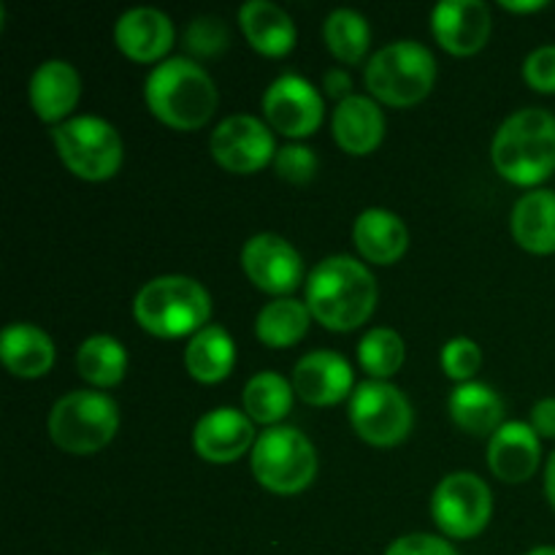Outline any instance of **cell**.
<instances>
[{
    "label": "cell",
    "instance_id": "6da1fadb",
    "mask_svg": "<svg viewBox=\"0 0 555 555\" xmlns=\"http://www.w3.org/2000/svg\"><path fill=\"white\" fill-rule=\"evenodd\" d=\"M307 307L312 320L336 334L366 323L377 307V282L361 260L350 255L325 258L307 276Z\"/></svg>",
    "mask_w": 555,
    "mask_h": 555
},
{
    "label": "cell",
    "instance_id": "7a4b0ae2",
    "mask_svg": "<svg viewBox=\"0 0 555 555\" xmlns=\"http://www.w3.org/2000/svg\"><path fill=\"white\" fill-rule=\"evenodd\" d=\"M146 108L173 130H198L215 117L217 85L195 60L168 57L152 68L144 85Z\"/></svg>",
    "mask_w": 555,
    "mask_h": 555
},
{
    "label": "cell",
    "instance_id": "3957f363",
    "mask_svg": "<svg viewBox=\"0 0 555 555\" xmlns=\"http://www.w3.org/2000/svg\"><path fill=\"white\" fill-rule=\"evenodd\" d=\"M493 168L518 188H537L555 173V117L545 108L509 114L491 144Z\"/></svg>",
    "mask_w": 555,
    "mask_h": 555
},
{
    "label": "cell",
    "instance_id": "277c9868",
    "mask_svg": "<svg viewBox=\"0 0 555 555\" xmlns=\"http://www.w3.org/2000/svg\"><path fill=\"white\" fill-rule=\"evenodd\" d=\"M135 323L157 339H193L209 325L211 296L201 282L182 274L155 276L133 301Z\"/></svg>",
    "mask_w": 555,
    "mask_h": 555
},
{
    "label": "cell",
    "instance_id": "5b68a950",
    "mask_svg": "<svg viewBox=\"0 0 555 555\" xmlns=\"http://www.w3.org/2000/svg\"><path fill=\"white\" fill-rule=\"evenodd\" d=\"M374 101L393 108L426 101L437 81V60L417 41H396L372 54L363 74Z\"/></svg>",
    "mask_w": 555,
    "mask_h": 555
},
{
    "label": "cell",
    "instance_id": "8992f818",
    "mask_svg": "<svg viewBox=\"0 0 555 555\" xmlns=\"http://www.w3.org/2000/svg\"><path fill=\"white\" fill-rule=\"evenodd\" d=\"M117 404L98 390H74L49 412V437L70 455L101 453L117 437Z\"/></svg>",
    "mask_w": 555,
    "mask_h": 555
},
{
    "label": "cell",
    "instance_id": "52a82bcc",
    "mask_svg": "<svg viewBox=\"0 0 555 555\" xmlns=\"http://www.w3.org/2000/svg\"><path fill=\"white\" fill-rule=\"evenodd\" d=\"M52 141L63 166L85 182H106L122 168V135L103 117L65 119L52 130Z\"/></svg>",
    "mask_w": 555,
    "mask_h": 555
},
{
    "label": "cell",
    "instance_id": "ba28073f",
    "mask_svg": "<svg viewBox=\"0 0 555 555\" xmlns=\"http://www.w3.org/2000/svg\"><path fill=\"white\" fill-rule=\"evenodd\" d=\"M253 475L266 491L296 496L307 491L318 475L314 444L293 426L269 428L253 448Z\"/></svg>",
    "mask_w": 555,
    "mask_h": 555
},
{
    "label": "cell",
    "instance_id": "9c48e42d",
    "mask_svg": "<svg viewBox=\"0 0 555 555\" xmlns=\"http://www.w3.org/2000/svg\"><path fill=\"white\" fill-rule=\"evenodd\" d=\"M350 423L363 442L374 448L401 444L412 431V404L396 385L366 379L350 396Z\"/></svg>",
    "mask_w": 555,
    "mask_h": 555
},
{
    "label": "cell",
    "instance_id": "30bf717a",
    "mask_svg": "<svg viewBox=\"0 0 555 555\" xmlns=\"http://www.w3.org/2000/svg\"><path fill=\"white\" fill-rule=\"evenodd\" d=\"M431 515L439 531L450 540H472L491 524L493 496L482 477L455 472L442 477L431 496Z\"/></svg>",
    "mask_w": 555,
    "mask_h": 555
},
{
    "label": "cell",
    "instance_id": "8fae6325",
    "mask_svg": "<svg viewBox=\"0 0 555 555\" xmlns=\"http://www.w3.org/2000/svg\"><path fill=\"white\" fill-rule=\"evenodd\" d=\"M209 152L225 171L255 173L274 163L280 150L269 125L253 114H233L211 130Z\"/></svg>",
    "mask_w": 555,
    "mask_h": 555
},
{
    "label": "cell",
    "instance_id": "7c38bea8",
    "mask_svg": "<svg viewBox=\"0 0 555 555\" xmlns=\"http://www.w3.org/2000/svg\"><path fill=\"white\" fill-rule=\"evenodd\" d=\"M263 114L276 133L287 139H307L323 125V95L304 76L282 74L266 90Z\"/></svg>",
    "mask_w": 555,
    "mask_h": 555
},
{
    "label": "cell",
    "instance_id": "4fadbf2b",
    "mask_svg": "<svg viewBox=\"0 0 555 555\" xmlns=\"http://www.w3.org/2000/svg\"><path fill=\"white\" fill-rule=\"evenodd\" d=\"M244 274L258 291L287 298L304 282V260L287 238L276 233H258L242 249Z\"/></svg>",
    "mask_w": 555,
    "mask_h": 555
},
{
    "label": "cell",
    "instance_id": "5bb4252c",
    "mask_svg": "<svg viewBox=\"0 0 555 555\" xmlns=\"http://www.w3.org/2000/svg\"><path fill=\"white\" fill-rule=\"evenodd\" d=\"M493 30L491 9L482 0H444L431 11V33L444 52L472 57Z\"/></svg>",
    "mask_w": 555,
    "mask_h": 555
},
{
    "label": "cell",
    "instance_id": "9a60e30c",
    "mask_svg": "<svg viewBox=\"0 0 555 555\" xmlns=\"http://www.w3.org/2000/svg\"><path fill=\"white\" fill-rule=\"evenodd\" d=\"M255 423L247 412L217 406L206 412L193 428V448L209 464H233L255 448Z\"/></svg>",
    "mask_w": 555,
    "mask_h": 555
},
{
    "label": "cell",
    "instance_id": "2e32d148",
    "mask_svg": "<svg viewBox=\"0 0 555 555\" xmlns=\"http://www.w3.org/2000/svg\"><path fill=\"white\" fill-rule=\"evenodd\" d=\"M352 369L347 358L339 352L318 350L304 356L293 369V390L298 399L312 406H334L341 404L347 396H352Z\"/></svg>",
    "mask_w": 555,
    "mask_h": 555
},
{
    "label": "cell",
    "instance_id": "e0dca14e",
    "mask_svg": "<svg viewBox=\"0 0 555 555\" xmlns=\"http://www.w3.org/2000/svg\"><path fill=\"white\" fill-rule=\"evenodd\" d=\"M542 461V439L531 423H504L488 444V466L502 482H526L537 475Z\"/></svg>",
    "mask_w": 555,
    "mask_h": 555
},
{
    "label": "cell",
    "instance_id": "ac0fdd59",
    "mask_svg": "<svg viewBox=\"0 0 555 555\" xmlns=\"http://www.w3.org/2000/svg\"><path fill=\"white\" fill-rule=\"evenodd\" d=\"M114 41L133 63H157L173 47V22L157 9H130L114 25Z\"/></svg>",
    "mask_w": 555,
    "mask_h": 555
},
{
    "label": "cell",
    "instance_id": "d6986e66",
    "mask_svg": "<svg viewBox=\"0 0 555 555\" xmlns=\"http://www.w3.org/2000/svg\"><path fill=\"white\" fill-rule=\"evenodd\" d=\"M81 98V79L65 60H47L30 79V106L41 122L63 125Z\"/></svg>",
    "mask_w": 555,
    "mask_h": 555
},
{
    "label": "cell",
    "instance_id": "ffe728a7",
    "mask_svg": "<svg viewBox=\"0 0 555 555\" xmlns=\"http://www.w3.org/2000/svg\"><path fill=\"white\" fill-rule=\"evenodd\" d=\"M334 139L347 155H372L385 139V114L374 98L350 95L347 101L336 103L334 119Z\"/></svg>",
    "mask_w": 555,
    "mask_h": 555
},
{
    "label": "cell",
    "instance_id": "44dd1931",
    "mask_svg": "<svg viewBox=\"0 0 555 555\" xmlns=\"http://www.w3.org/2000/svg\"><path fill=\"white\" fill-rule=\"evenodd\" d=\"M238 25L244 38L255 52L263 57H285L296 47V22L291 20L285 9H280L271 0H249L238 9Z\"/></svg>",
    "mask_w": 555,
    "mask_h": 555
},
{
    "label": "cell",
    "instance_id": "7402d4cb",
    "mask_svg": "<svg viewBox=\"0 0 555 555\" xmlns=\"http://www.w3.org/2000/svg\"><path fill=\"white\" fill-rule=\"evenodd\" d=\"M358 253L363 260L374 266H393L404 258L410 247V231L399 215L388 209H366L358 215L356 228H352Z\"/></svg>",
    "mask_w": 555,
    "mask_h": 555
},
{
    "label": "cell",
    "instance_id": "603a6c76",
    "mask_svg": "<svg viewBox=\"0 0 555 555\" xmlns=\"http://www.w3.org/2000/svg\"><path fill=\"white\" fill-rule=\"evenodd\" d=\"M0 361L14 377H43L54 366V345L38 325L11 323L0 336Z\"/></svg>",
    "mask_w": 555,
    "mask_h": 555
},
{
    "label": "cell",
    "instance_id": "cb8c5ba5",
    "mask_svg": "<svg viewBox=\"0 0 555 555\" xmlns=\"http://www.w3.org/2000/svg\"><path fill=\"white\" fill-rule=\"evenodd\" d=\"M513 238L531 255L555 253V190H531L513 206Z\"/></svg>",
    "mask_w": 555,
    "mask_h": 555
},
{
    "label": "cell",
    "instance_id": "d4e9b609",
    "mask_svg": "<svg viewBox=\"0 0 555 555\" xmlns=\"http://www.w3.org/2000/svg\"><path fill=\"white\" fill-rule=\"evenodd\" d=\"M450 417L461 431L472 437H488L504 426V401L491 385L486 383H466L453 390L448 401Z\"/></svg>",
    "mask_w": 555,
    "mask_h": 555
},
{
    "label": "cell",
    "instance_id": "484cf974",
    "mask_svg": "<svg viewBox=\"0 0 555 555\" xmlns=\"http://www.w3.org/2000/svg\"><path fill=\"white\" fill-rule=\"evenodd\" d=\"M233 363H236V345L222 325H206L184 350L188 374L204 385L222 383L233 372Z\"/></svg>",
    "mask_w": 555,
    "mask_h": 555
},
{
    "label": "cell",
    "instance_id": "4316f807",
    "mask_svg": "<svg viewBox=\"0 0 555 555\" xmlns=\"http://www.w3.org/2000/svg\"><path fill=\"white\" fill-rule=\"evenodd\" d=\"M309 323H312V312L307 304L296 298H274L258 312L255 334L271 350H285V347H296L309 334Z\"/></svg>",
    "mask_w": 555,
    "mask_h": 555
},
{
    "label": "cell",
    "instance_id": "83f0119b",
    "mask_svg": "<svg viewBox=\"0 0 555 555\" xmlns=\"http://www.w3.org/2000/svg\"><path fill=\"white\" fill-rule=\"evenodd\" d=\"M244 412L260 426H280L293 410V385L276 372H260L244 385Z\"/></svg>",
    "mask_w": 555,
    "mask_h": 555
},
{
    "label": "cell",
    "instance_id": "f1b7e54d",
    "mask_svg": "<svg viewBox=\"0 0 555 555\" xmlns=\"http://www.w3.org/2000/svg\"><path fill=\"white\" fill-rule=\"evenodd\" d=\"M76 369L81 379H87L95 388H114L125 379L128 372V352L114 336L98 334L81 341L76 352Z\"/></svg>",
    "mask_w": 555,
    "mask_h": 555
},
{
    "label": "cell",
    "instance_id": "f546056e",
    "mask_svg": "<svg viewBox=\"0 0 555 555\" xmlns=\"http://www.w3.org/2000/svg\"><path fill=\"white\" fill-rule=\"evenodd\" d=\"M323 38L328 52L334 54L339 63L358 65L366 60L369 47H372V27H369L366 16L358 14V11L336 9L334 14L325 20Z\"/></svg>",
    "mask_w": 555,
    "mask_h": 555
},
{
    "label": "cell",
    "instance_id": "4dcf8cb0",
    "mask_svg": "<svg viewBox=\"0 0 555 555\" xmlns=\"http://www.w3.org/2000/svg\"><path fill=\"white\" fill-rule=\"evenodd\" d=\"M404 339L393 328H372L358 347L361 366L366 369V374H372V379H383V383L399 374V369L404 366Z\"/></svg>",
    "mask_w": 555,
    "mask_h": 555
},
{
    "label": "cell",
    "instance_id": "1f68e13d",
    "mask_svg": "<svg viewBox=\"0 0 555 555\" xmlns=\"http://www.w3.org/2000/svg\"><path fill=\"white\" fill-rule=\"evenodd\" d=\"M482 366V352L477 341L466 339V336H455L444 345L442 350V369L450 379L466 385L475 383V374Z\"/></svg>",
    "mask_w": 555,
    "mask_h": 555
},
{
    "label": "cell",
    "instance_id": "d6a6232c",
    "mask_svg": "<svg viewBox=\"0 0 555 555\" xmlns=\"http://www.w3.org/2000/svg\"><path fill=\"white\" fill-rule=\"evenodd\" d=\"M184 43L198 57H215L222 54L231 43V33H228L225 22L215 20V16H201V20L190 22L188 33H184Z\"/></svg>",
    "mask_w": 555,
    "mask_h": 555
},
{
    "label": "cell",
    "instance_id": "836d02e7",
    "mask_svg": "<svg viewBox=\"0 0 555 555\" xmlns=\"http://www.w3.org/2000/svg\"><path fill=\"white\" fill-rule=\"evenodd\" d=\"M274 168L285 182L309 184L318 173V155L304 144H287L276 152Z\"/></svg>",
    "mask_w": 555,
    "mask_h": 555
},
{
    "label": "cell",
    "instance_id": "e575fe53",
    "mask_svg": "<svg viewBox=\"0 0 555 555\" xmlns=\"http://www.w3.org/2000/svg\"><path fill=\"white\" fill-rule=\"evenodd\" d=\"M524 79L531 90L553 95L555 92V43L534 49L524 63Z\"/></svg>",
    "mask_w": 555,
    "mask_h": 555
},
{
    "label": "cell",
    "instance_id": "d590c367",
    "mask_svg": "<svg viewBox=\"0 0 555 555\" xmlns=\"http://www.w3.org/2000/svg\"><path fill=\"white\" fill-rule=\"evenodd\" d=\"M385 555H459L453 545L434 534H406L390 542Z\"/></svg>",
    "mask_w": 555,
    "mask_h": 555
},
{
    "label": "cell",
    "instance_id": "8d00e7d4",
    "mask_svg": "<svg viewBox=\"0 0 555 555\" xmlns=\"http://www.w3.org/2000/svg\"><path fill=\"white\" fill-rule=\"evenodd\" d=\"M531 428L540 439H555V399H542L531 406Z\"/></svg>",
    "mask_w": 555,
    "mask_h": 555
},
{
    "label": "cell",
    "instance_id": "74e56055",
    "mask_svg": "<svg viewBox=\"0 0 555 555\" xmlns=\"http://www.w3.org/2000/svg\"><path fill=\"white\" fill-rule=\"evenodd\" d=\"M323 87L325 95L334 98V101H347L352 95V79L345 68H331L323 74Z\"/></svg>",
    "mask_w": 555,
    "mask_h": 555
},
{
    "label": "cell",
    "instance_id": "f35d334b",
    "mask_svg": "<svg viewBox=\"0 0 555 555\" xmlns=\"http://www.w3.org/2000/svg\"><path fill=\"white\" fill-rule=\"evenodd\" d=\"M545 493H547V502H551V507L555 509V450L551 459H547V466H545Z\"/></svg>",
    "mask_w": 555,
    "mask_h": 555
},
{
    "label": "cell",
    "instance_id": "ab89813d",
    "mask_svg": "<svg viewBox=\"0 0 555 555\" xmlns=\"http://www.w3.org/2000/svg\"><path fill=\"white\" fill-rule=\"evenodd\" d=\"M545 5V0H534V3H509V0H504L502 9L513 11V14H531V11H542Z\"/></svg>",
    "mask_w": 555,
    "mask_h": 555
},
{
    "label": "cell",
    "instance_id": "60d3db41",
    "mask_svg": "<svg viewBox=\"0 0 555 555\" xmlns=\"http://www.w3.org/2000/svg\"><path fill=\"white\" fill-rule=\"evenodd\" d=\"M526 555H555V547L553 545H540V547H534V551H529Z\"/></svg>",
    "mask_w": 555,
    "mask_h": 555
}]
</instances>
